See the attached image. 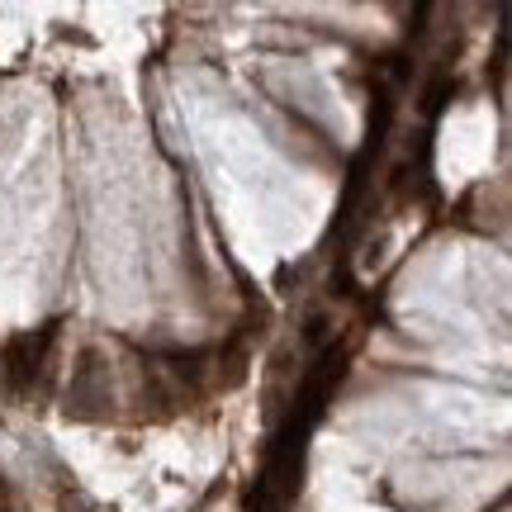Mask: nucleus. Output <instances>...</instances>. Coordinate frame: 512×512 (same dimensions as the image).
I'll return each instance as SVG.
<instances>
[{
  "mask_svg": "<svg viewBox=\"0 0 512 512\" xmlns=\"http://www.w3.org/2000/svg\"><path fill=\"white\" fill-rule=\"evenodd\" d=\"M53 342H57V323H48V328H38V332H24V337H10V347H5V380H10L15 394L34 389V380L48 366Z\"/></svg>",
  "mask_w": 512,
  "mask_h": 512,
  "instance_id": "obj_1",
  "label": "nucleus"
},
{
  "mask_svg": "<svg viewBox=\"0 0 512 512\" xmlns=\"http://www.w3.org/2000/svg\"><path fill=\"white\" fill-rule=\"evenodd\" d=\"M446 95H456V81H437V86H432V95H427V114H437L441 105H446Z\"/></svg>",
  "mask_w": 512,
  "mask_h": 512,
  "instance_id": "obj_2",
  "label": "nucleus"
},
{
  "mask_svg": "<svg viewBox=\"0 0 512 512\" xmlns=\"http://www.w3.org/2000/svg\"><path fill=\"white\" fill-rule=\"evenodd\" d=\"M0 512H10V508H0Z\"/></svg>",
  "mask_w": 512,
  "mask_h": 512,
  "instance_id": "obj_3",
  "label": "nucleus"
}]
</instances>
